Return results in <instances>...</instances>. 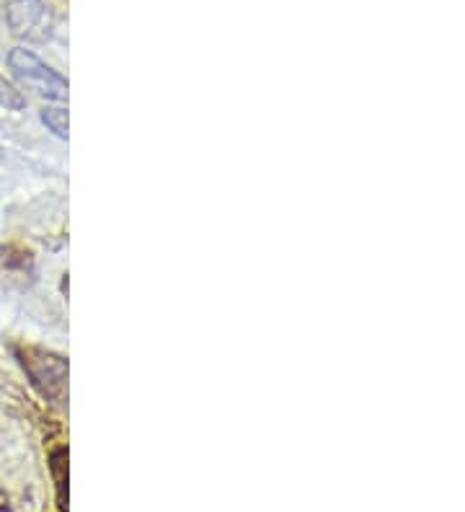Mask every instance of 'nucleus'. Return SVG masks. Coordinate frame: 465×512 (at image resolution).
I'll list each match as a JSON object with an SVG mask.
<instances>
[{
	"label": "nucleus",
	"instance_id": "f257e3e1",
	"mask_svg": "<svg viewBox=\"0 0 465 512\" xmlns=\"http://www.w3.org/2000/svg\"><path fill=\"white\" fill-rule=\"evenodd\" d=\"M8 68L16 75V81L24 83L26 88H31L42 99L57 101V104L68 101V78L57 73L52 65L44 63L42 57H37L31 50H26V47H13L8 52Z\"/></svg>",
	"mask_w": 465,
	"mask_h": 512
},
{
	"label": "nucleus",
	"instance_id": "f03ea898",
	"mask_svg": "<svg viewBox=\"0 0 465 512\" xmlns=\"http://www.w3.org/2000/svg\"><path fill=\"white\" fill-rule=\"evenodd\" d=\"M3 16L13 37L21 42L42 44L55 34V16L44 0H8Z\"/></svg>",
	"mask_w": 465,
	"mask_h": 512
},
{
	"label": "nucleus",
	"instance_id": "7ed1b4c3",
	"mask_svg": "<svg viewBox=\"0 0 465 512\" xmlns=\"http://www.w3.org/2000/svg\"><path fill=\"white\" fill-rule=\"evenodd\" d=\"M19 357L39 394L44 399L62 404L65 394H68V363L60 355H52V352L44 350H31V347L19 352Z\"/></svg>",
	"mask_w": 465,
	"mask_h": 512
},
{
	"label": "nucleus",
	"instance_id": "20e7f679",
	"mask_svg": "<svg viewBox=\"0 0 465 512\" xmlns=\"http://www.w3.org/2000/svg\"><path fill=\"white\" fill-rule=\"evenodd\" d=\"M50 469L57 489V507H60L62 512H68V450L60 448L52 453Z\"/></svg>",
	"mask_w": 465,
	"mask_h": 512
},
{
	"label": "nucleus",
	"instance_id": "39448f33",
	"mask_svg": "<svg viewBox=\"0 0 465 512\" xmlns=\"http://www.w3.org/2000/svg\"><path fill=\"white\" fill-rule=\"evenodd\" d=\"M39 119H42V125L47 127V130H50L57 140H68L70 138L68 109H65V107H60V104H55V107H44L42 114H39Z\"/></svg>",
	"mask_w": 465,
	"mask_h": 512
},
{
	"label": "nucleus",
	"instance_id": "423d86ee",
	"mask_svg": "<svg viewBox=\"0 0 465 512\" xmlns=\"http://www.w3.org/2000/svg\"><path fill=\"white\" fill-rule=\"evenodd\" d=\"M0 107L6 112H24L26 109V96L3 75H0Z\"/></svg>",
	"mask_w": 465,
	"mask_h": 512
},
{
	"label": "nucleus",
	"instance_id": "0eeeda50",
	"mask_svg": "<svg viewBox=\"0 0 465 512\" xmlns=\"http://www.w3.org/2000/svg\"><path fill=\"white\" fill-rule=\"evenodd\" d=\"M0 512H11V507H8V497L3 489H0Z\"/></svg>",
	"mask_w": 465,
	"mask_h": 512
}]
</instances>
